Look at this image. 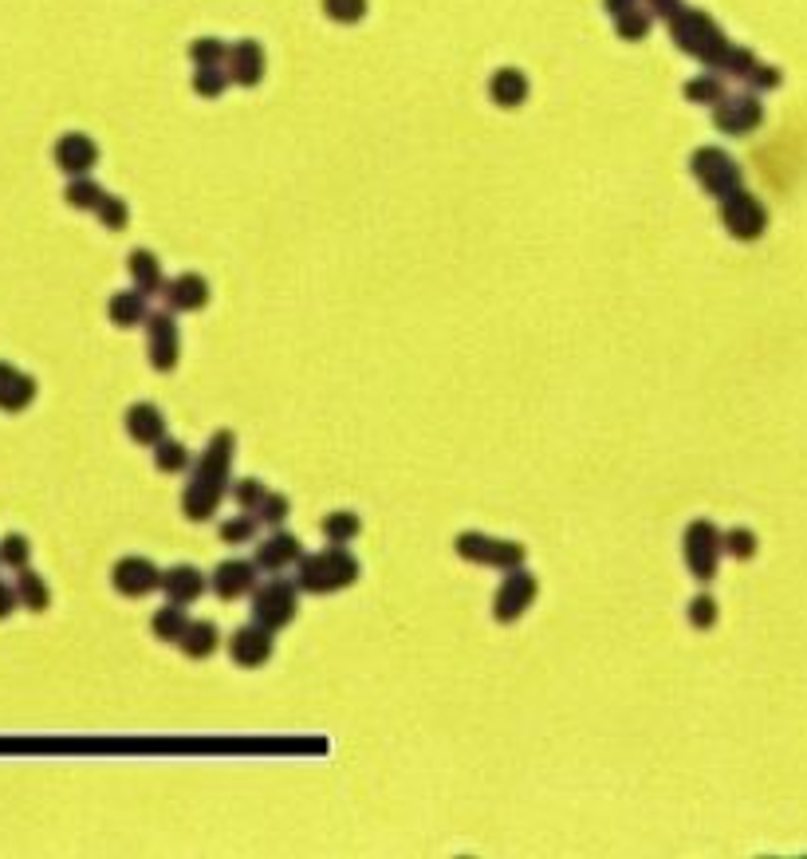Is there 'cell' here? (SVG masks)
<instances>
[{
    "label": "cell",
    "instance_id": "6",
    "mask_svg": "<svg viewBox=\"0 0 807 859\" xmlns=\"http://www.w3.org/2000/svg\"><path fill=\"white\" fill-rule=\"evenodd\" d=\"M252 611H256V623H264L268 631L292 623V611H296V588L288 580H268L256 599H252Z\"/></svg>",
    "mask_w": 807,
    "mask_h": 859
},
{
    "label": "cell",
    "instance_id": "32",
    "mask_svg": "<svg viewBox=\"0 0 807 859\" xmlns=\"http://www.w3.org/2000/svg\"><path fill=\"white\" fill-rule=\"evenodd\" d=\"M650 24H654V12H650V8H630L626 16L615 20V28H619L622 40H642V36L650 32Z\"/></svg>",
    "mask_w": 807,
    "mask_h": 859
},
{
    "label": "cell",
    "instance_id": "28",
    "mask_svg": "<svg viewBox=\"0 0 807 859\" xmlns=\"http://www.w3.org/2000/svg\"><path fill=\"white\" fill-rule=\"evenodd\" d=\"M229 83H233V75H229V67L225 64L197 67V75H193V91H197V95H205V99H217Z\"/></svg>",
    "mask_w": 807,
    "mask_h": 859
},
{
    "label": "cell",
    "instance_id": "23",
    "mask_svg": "<svg viewBox=\"0 0 807 859\" xmlns=\"http://www.w3.org/2000/svg\"><path fill=\"white\" fill-rule=\"evenodd\" d=\"M162 588L170 595V603H193L201 588H205V580H201V572L197 568H170V572H162Z\"/></svg>",
    "mask_w": 807,
    "mask_h": 859
},
{
    "label": "cell",
    "instance_id": "13",
    "mask_svg": "<svg viewBox=\"0 0 807 859\" xmlns=\"http://www.w3.org/2000/svg\"><path fill=\"white\" fill-rule=\"evenodd\" d=\"M115 588L123 595H146L154 588H162V572L142 556H126V560L115 564Z\"/></svg>",
    "mask_w": 807,
    "mask_h": 859
},
{
    "label": "cell",
    "instance_id": "11",
    "mask_svg": "<svg viewBox=\"0 0 807 859\" xmlns=\"http://www.w3.org/2000/svg\"><path fill=\"white\" fill-rule=\"evenodd\" d=\"M536 599V576H528V572H520V568H512L508 572V580L500 584V592H497V619L500 623H512L528 603Z\"/></svg>",
    "mask_w": 807,
    "mask_h": 859
},
{
    "label": "cell",
    "instance_id": "19",
    "mask_svg": "<svg viewBox=\"0 0 807 859\" xmlns=\"http://www.w3.org/2000/svg\"><path fill=\"white\" fill-rule=\"evenodd\" d=\"M166 296H170V308H178V312H197V308H205V300H209V284H205L197 272H186V276H178V280L166 284Z\"/></svg>",
    "mask_w": 807,
    "mask_h": 859
},
{
    "label": "cell",
    "instance_id": "10",
    "mask_svg": "<svg viewBox=\"0 0 807 859\" xmlns=\"http://www.w3.org/2000/svg\"><path fill=\"white\" fill-rule=\"evenodd\" d=\"M146 331H150V363L158 371H170L178 363V328L170 312H154L146 316Z\"/></svg>",
    "mask_w": 807,
    "mask_h": 859
},
{
    "label": "cell",
    "instance_id": "37",
    "mask_svg": "<svg viewBox=\"0 0 807 859\" xmlns=\"http://www.w3.org/2000/svg\"><path fill=\"white\" fill-rule=\"evenodd\" d=\"M99 221L107 225V229H126V217H130V209H126L123 198H115V194H107V198L99 201Z\"/></svg>",
    "mask_w": 807,
    "mask_h": 859
},
{
    "label": "cell",
    "instance_id": "41",
    "mask_svg": "<svg viewBox=\"0 0 807 859\" xmlns=\"http://www.w3.org/2000/svg\"><path fill=\"white\" fill-rule=\"evenodd\" d=\"M689 619H693L697 627H709V623L717 619V603H713L709 595H697V599L689 603Z\"/></svg>",
    "mask_w": 807,
    "mask_h": 859
},
{
    "label": "cell",
    "instance_id": "15",
    "mask_svg": "<svg viewBox=\"0 0 807 859\" xmlns=\"http://www.w3.org/2000/svg\"><path fill=\"white\" fill-rule=\"evenodd\" d=\"M229 75H233V83H241V87H256L260 79H264V48L256 44V40H241V44H233L229 48Z\"/></svg>",
    "mask_w": 807,
    "mask_h": 859
},
{
    "label": "cell",
    "instance_id": "43",
    "mask_svg": "<svg viewBox=\"0 0 807 859\" xmlns=\"http://www.w3.org/2000/svg\"><path fill=\"white\" fill-rule=\"evenodd\" d=\"M646 8H650L654 16H662V20H674V16L682 12V0H646Z\"/></svg>",
    "mask_w": 807,
    "mask_h": 859
},
{
    "label": "cell",
    "instance_id": "5",
    "mask_svg": "<svg viewBox=\"0 0 807 859\" xmlns=\"http://www.w3.org/2000/svg\"><path fill=\"white\" fill-rule=\"evenodd\" d=\"M721 221H725V229H729L733 237L752 241V237H760V233H764V225H768V213H764V205L752 198V194L737 190V194L721 198Z\"/></svg>",
    "mask_w": 807,
    "mask_h": 859
},
{
    "label": "cell",
    "instance_id": "7",
    "mask_svg": "<svg viewBox=\"0 0 807 859\" xmlns=\"http://www.w3.org/2000/svg\"><path fill=\"white\" fill-rule=\"evenodd\" d=\"M457 552H461L465 560L493 564V568H508V572L524 564V548H520V544H512V540H489V536H477V532L461 536V540H457Z\"/></svg>",
    "mask_w": 807,
    "mask_h": 859
},
{
    "label": "cell",
    "instance_id": "20",
    "mask_svg": "<svg viewBox=\"0 0 807 859\" xmlns=\"http://www.w3.org/2000/svg\"><path fill=\"white\" fill-rule=\"evenodd\" d=\"M296 560H300V540L288 536V532L268 536V540L260 544V552H256V564L268 568V572H280V568H288V564H296Z\"/></svg>",
    "mask_w": 807,
    "mask_h": 859
},
{
    "label": "cell",
    "instance_id": "25",
    "mask_svg": "<svg viewBox=\"0 0 807 859\" xmlns=\"http://www.w3.org/2000/svg\"><path fill=\"white\" fill-rule=\"evenodd\" d=\"M16 595H20V603H24L28 611H44V607L52 603V592H48L44 576L32 572V568H20V572H16Z\"/></svg>",
    "mask_w": 807,
    "mask_h": 859
},
{
    "label": "cell",
    "instance_id": "8",
    "mask_svg": "<svg viewBox=\"0 0 807 859\" xmlns=\"http://www.w3.org/2000/svg\"><path fill=\"white\" fill-rule=\"evenodd\" d=\"M721 548H725V536L713 529V525H705V521L689 525V532H685V564H689L701 580H709V576H713Z\"/></svg>",
    "mask_w": 807,
    "mask_h": 859
},
{
    "label": "cell",
    "instance_id": "14",
    "mask_svg": "<svg viewBox=\"0 0 807 859\" xmlns=\"http://www.w3.org/2000/svg\"><path fill=\"white\" fill-rule=\"evenodd\" d=\"M32 398H36V379L16 371L12 363H0V410L20 414V410L32 406Z\"/></svg>",
    "mask_w": 807,
    "mask_h": 859
},
{
    "label": "cell",
    "instance_id": "34",
    "mask_svg": "<svg viewBox=\"0 0 807 859\" xmlns=\"http://www.w3.org/2000/svg\"><path fill=\"white\" fill-rule=\"evenodd\" d=\"M323 12L335 24H359L367 16V0H323Z\"/></svg>",
    "mask_w": 807,
    "mask_h": 859
},
{
    "label": "cell",
    "instance_id": "36",
    "mask_svg": "<svg viewBox=\"0 0 807 859\" xmlns=\"http://www.w3.org/2000/svg\"><path fill=\"white\" fill-rule=\"evenodd\" d=\"M323 532H327L331 544H347V540L359 532V517H355V513H331V517L323 521Z\"/></svg>",
    "mask_w": 807,
    "mask_h": 859
},
{
    "label": "cell",
    "instance_id": "4",
    "mask_svg": "<svg viewBox=\"0 0 807 859\" xmlns=\"http://www.w3.org/2000/svg\"><path fill=\"white\" fill-rule=\"evenodd\" d=\"M693 174H697V182H701L713 198H729V194L741 190V166H737L725 150H717V146H701V150L693 154Z\"/></svg>",
    "mask_w": 807,
    "mask_h": 859
},
{
    "label": "cell",
    "instance_id": "17",
    "mask_svg": "<svg viewBox=\"0 0 807 859\" xmlns=\"http://www.w3.org/2000/svg\"><path fill=\"white\" fill-rule=\"evenodd\" d=\"M229 651H233V659L241 662V666H260V662L272 655V631H268L264 623H256V627H241V631L233 635Z\"/></svg>",
    "mask_w": 807,
    "mask_h": 859
},
{
    "label": "cell",
    "instance_id": "3",
    "mask_svg": "<svg viewBox=\"0 0 807 859\" xmlns=\"http://www.w3.org/2000/svg\"><path fill=\"white\" fill-rule=\"evenodd\" d=\"M355 576H359V564L343 544L300 560V588L304 592H335V588L355 584Z\"/></svg>",
    "mask_w": 807,
    "mask_h": 859
},
{
    "label": "cell",
    "instance_id": "39",
    "mask_svg": "<svg viewBox=\"0 0 807 859\" xmlns=\"http://www.w3.org/2000/svg\"><path fill=\"white\" fill-rule=\"evenodd\" d=\"M221 536H225L229 544L252 540V536H256V513H252V517H237V521H229V525H221Z\"/></svg>",
    "mask_w": 807,
    "mask_h": 859
},
{
    "label": "cell",
    "instance_id": "22",
    "mask_svg": "<svg viewBox=\"0 0 807 859\" xmlns=\"http://www.w3.org/2000/svg\"><path fill=\"white\" fill-rule=\"evenodd\" d=\"M107 316L119 324V328H134L142 324L150 312H146V292L142 288H130V292H115L111 304H107Z\"/></svg>",
    "mask_w": 807,
    "mask_h": 859
},
{
    "label": "cell",
    "instance_id": "18",
    "mask_svg": "<svg viewBox=\"0 0 807 859\" xmlns=\"http://www.w3.org/2000/svg\"><path fill=\"white\" fill-rule=\"evenodd\" d=\"M256 568H260V564H249V560H229V564H221L217 576H213L217 595L237 599V595L252 592V588H256Z\"/></svg>",
    "mask_w": 807,
    "mask_h": 859
},
{
    "label": "cell",
    "instance_id": "42",
    "mask_svg": "<svg viewBox=\"0 0 807 859\" xmlns=\"http://www.w3.org/2000/svg\"><path fill=\"white\" fill-rule=\"evenodd\" d=\"M725 552H733V556H752V552H756V536L745 529L725 532Z\"/></svg>",
    "mask_w": 807,
    "mask_h": 859
},
{
    "label": "cell",
    "instance_id": "30",
    "mask_svg": "<svg viewBox=\"0 0 807 859\" xmlns=\"http://www.w3.org/2000/svg\"><path fill=\"white\" fill-rule=\"evenodd\" d=\"M28 556H32V544H28V536H20V532H8V536L0 540V564H4V568L20 572V568H28Z\"/></svg>",
    "mask_w": 807,
    "mask_h": 859
},
{
    "label": "cell",
    "instance_id": "9",
    "mask_svg": "<svg viewBox=\"0 0 807 859\" xmlns=\"http://www.w3.org/2000/svg\"><path fill=\"white\" fill-rule=\"evenodd\" d=\"M764 111L756 95H721V103H713V123L725 134H745L760 127Z\"/></svg>",
    "mask_w": 807,
    "mask_h": 859
},
{
    "label": "cell",
    "instance_id": "24",
    "mask_svg": "<svg viewBox=\"0 0 807 859\" xmlns=\"http://www.w3.org/2000/svg\"><path fill=\"white\" fill-rule=\"evenodd\" d=\"M130 276H134V284H138L146 296L166 292L162 265H158V257H154V253H146V249H134V253H130Z\"/></svg>",
    "mask_w": 807,
    "mask_h": 859
},
{
    "label": "cell",
    "instance_id": "16",
    "mask_svg": "<svg viewBox=\"0 0 807 859\" xmlns=\"http://www.w3.org/2000/svg\"><path fill=\"white\" fill-rule=\"evenodd\" d=\"M126 430H130V438H134L138 446H158V442L166 438V418H162L158 406L138 402V406L126 410Z\"/></svg>",
    "mask_w": 807,
    "mask_h": 859
},
{
    "label": "cell",
    "instance_id": "1",
    "mask_svg": "<svg viewBox=\"0 0 807 859\" xmlns=\"http://www.w3.org/2000/svg\"><path fill=\"white\" fill-rule=\"evenodd\" d=\"M229 462H233V434H217L209 442V450H205V458H201V465H197V473H193V481H189L186 489V513L193 521H205L217 509V501L225 493Z\"/></svg>",
    "mask_w": 807,
    "mask_h": 859
},
{
    "label": "cell",
    "instance_id": "44",
    "mask_svg": "<svg viewBox=\"0 0 807 859\" xmlns=\"http://www.w3.org/2000/svg\"><path fill=\"white\" fill-rule=\"evenodd\" d=\"M16 603H20V595H16V584H4V580H0V619H8Z\"/></svg>",
    "mask_w": 807,
    "mask_h": 859
},
{
    "label": "cell",
    "instance_id": "38",
    "mask_svg": "<svg viewBox=\"0 0 807 859\" xmlns=\"http://www.w3.org/2000/svg\"><path fill=\"white\" fill-rule=\"evenodd\" d=\"M284 517H288V501L276 497V493H268V497L260 501V509H256V521H268V525H280Z\"/></svg>",
    "mask_w": 807,
    "mask_h": 859
},
{
    "label": "cell",
    "instance_id": "21",
    "mask_svg": "<svg viewBox=\"0 0 807 859\" xmlns=\"http://www.w3.org/2000/svg\"><path fill=\"white\" fill-rule=\"evenodd\" d=\"M489 95H493L497 107H520V103L528 99V79H524V71L500 67L497 75L489 79Z\"/></svg>",
    "mask_w": 807,
    "mask_h": 859
},
{
    "label": "cell",
    "instance_id": "33",
    "mask_svg": "<svg viewBox=\"0 0 807 859\" xmlns=\"http://www.w3.org/2000/svg\"><path fill=\"white\" fill-rule=\"evenodd\" d=\"M189 56H193V64L197 67H217L229 60V48H225L221 40H213V36H201V40H193Z\"/></svg>",
    "mask_w": 807,
    "mask_h": 859
},
{
    "label": "cell",
    "instance_id": "27",
    "mask_svg": "<svg viewBox=\"0 0 807 859\" xmlns=\"http://www.w3.org/2000/svg\"><path fill=\"white\" fill-rule=\"evenodd\" d=\"M178 643H182V651H186V655L205 659V655L217 647V627H213V623H189L186 635H182Z\"/></svg>",
    "mask_w": 807,
    "mask_h": 859
},
{
    "label": "cell",
    "instance_id": "35",
    "mask_svg": "<svg viewBox=\"0 0 807 859\" xmlns=\"http://www.w3.org/2000/svg\"><path fill=\"white\" fill-rule=\"evenodd\" d=\"M154 462H158V469H166V473H178V469H186L189 465V454H186V446L182 442H158L154 446Z\"/></svg>",
    "mask_w": 807,
    "mask_h": 859
},
{
    "label": "cell",
    "instance_id": "29",
    "mask_svg": "<svg viewBox=\"0 0 807 859\" xmlns=\"http://www.w3.org/2000/svg\"><path fill=\"white\" fill-rule=\"evenodd\" d=\"M189 627L186 611H182V603H166L162 611H154V635H162V639H182Z\"/></svg>",
    "mask_w": 807,
    "mask_h": 859
},
{
    "label": "cell",
    "instance_id": "2",
    "mask_svg": "<svg viewBox=\"0 0 807 859\" xmlns=\"http://www.w3.org/2000/svg\"><path fill=\"white\" fill-rule=\"evenodd\" d=\"M670 32H674V40H678L682 52L697 56L701 64H709V67H721L725 52L733 48V44L725 40V32H721L705 12H697V8H682V12L670 20Z\"/></svg>",
    "mask_w": 807,
    "mask_h": 859
},
{
    "label": "cell",
    "instance_id": "26",
    "mask_svg": "<svg viewBox=\"0 0 807 859\" xmlns=\"http://www.w3.org/2000/svg\"><path fill=\"white\" fill-rule=\"evenodd\" d=\"M107 198L103 194V186L99 182H91L87 174L83 178H71V186L63 190V201L71 205V209H99V201Z\"/></svg>",
    "mask_w": 807,
    "mask_h": 859
},
{
    "label": "cell",
    "instance_id": "40",
    "mask_svg": "<svg viewBox=\"0 0 807 859\" xmlns=\"http://www.w3.org/2000/svg\"><path fill=\"white\" fill-rule=\"evenodd\" d=\"M264 497H268V493H264V485H260L256 477H249V481H241V485H237V501H241L249 513L260 509V501H264Z\"/></svg>",
    "mask_w": 807,
    "mask_h": 859
},
{
    "label": "cell",
    "instance_id": "31",
    "mask_svg": "<svg viewBox=\"0 0 807 859\" xmlns=\"http://www.w3.org/2000/svg\"><path fill=\"white\" fill-rule=\"evenodd\" d=\"M721 95H725V87H721V79L713 71L685 83V99H693V103H709L713 107V103H721Z\"/></svg>",
    "mask_w": 807,
    "mask_h": 859
},
{
    "label": "cell",
    "instance_id": "12",
    "mask_svg": "<svg viewBox=\"0 0 807 859\" xmlns=\"http://www.w3.org/2000/svg\"><path fill=\"white\" fill-rule=\"evenodd\" d=\"M99 162V146L87 138V134L71 131L63 134L60 142H56V166H60L63 174H71V178H83L91 166Z\"/></svg>",
    "mask_w": 807,
    "mask_h": 859
},
{
    "label": "cell",
    "instance_id": "45",
    "mask_svg": "<svg viewBox=\"0 0 807 859\" xmlns=\"http://www.w3.org/2000/svg\"><path fill=\"white\" fill-rule=\"evenodd\" d=\"M630 8H638V0H607V12L619 20V16H626Z\"/></svg>",
    "mask_w": 807,
    "mask_h": 859
}]
</instances>
